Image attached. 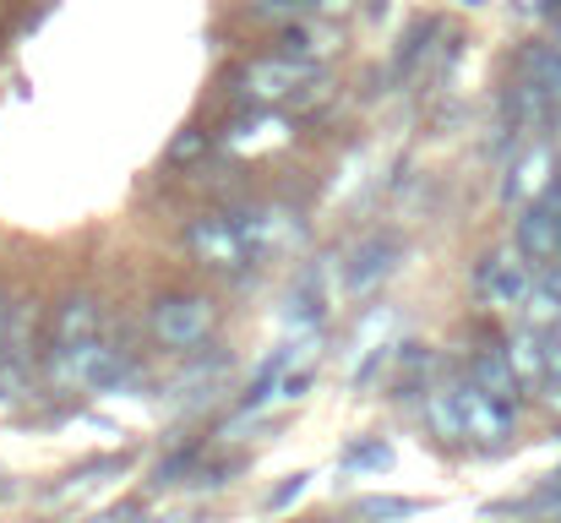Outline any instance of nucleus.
Returning <instances> with one entry per match:
<instances>
[{
    "instance_id": "6ab92c4d",
    "label": "nucleus",
    "mask_w": 561,
    "mask_h": 523,
    "mask_svg": "<svg viewBox=\"0 0 561 523\" xmlns=\"http://www.w3.org/2000/svg\"><path fill=\"white\" fill-rule=\"evenodd\" d=\"M196 458H202V447H196V442L181 447V453H170V458L153 469V486H159V491H164V486H181V475H191V464H196Z\"/></svg>"
},
{
    "instance_id": "393cba45",
    "label": "nucleus",
    "mask_w": 561,
    "mask_h": 523,
    "mask_svg": "<svg viewBox=\"0 0 561 523\" xmlns=\"http://www.w3.org/2000/svg\"><path fill=\"white\" fill-rule=\"evenodd\" d=\"M306 382H311V371H300V376H289V382H284V398H300V393H306Z\"/></svg>"
},
{
    "instance_id": "f3484780",
    "label": "nucleus",
    "mask_w": 561,
    "mask_h": 523,
    "mask_svg": "<svg viewBox=\"0 0 561 523\" xmlns=\"http://www.w3.org/2000/svg\"><path fill=\"white\" fill-rule=\"evenodd\" d=\"M425 502L414 497H360V519L366 523H403V519H420Z\"/></svg>"
},
{
    "instance_id": "20e7f679",
    "label": "nucleus",
    "mask_w": 561,
    "mask_h": 523,
    "mask_svg": "<svg viewBox=\"0 0 561 523\" xmlns=\"http://www.w3.org/2000/svg\"><path fill=\"white\" fill-rule=\"evenodd\" d=\"M561 159H557V143L551 137H524V148L513 154V164H507V180H502V196L513 202V207H529V202H540V196H551L561 180Z\"/></svg>"
},
{
    "instance_id": "4468645a",
    "label": "nucleus",
    "mask_w": 561,
    "mask_h": 523,
    "mask_svg": "<svg viewBox=\"0 0 561 523\" xmlns=\"http://www.w3.org/2000/svg\"><path fill=\"white\" fill-rule=\"evenodd\" d=\"M425 425H431L436 442H458V436H469V425H463V403H458V387H453V382L425 393Z\"/></svg>"
},
{
    "instance_id": "bb28decb",
    "label": "nucleus",
    "mask_w": 561,
    "mask_h": 523,
    "mask_svg": "<svg viewBox=\"0 0 561 523\" xmlns=\"http://www.w3.org/2000/svg\"><path fill=\"white\" fill-rule=\"evenodd\" d=\"M267 5H278V11H289V5H311V0H267Z\"/></svg>"
},
{
    "instance_id": "412c9836",
    "label": "nucleus",
    "mask_w": 561,
    "mask_h": 523,
    "mask_svg": "<svg viewBox=\"0 0 561 523\" xmlns=\"http://www.w3.org/2000/svg\"><path fill=\"white\" fill-rule=\"evenodd\" d=\"M344 464H350V469H387V464H392V447H387V442H355V447L344 453Z\"/></svg>"
},
{
    "instance_id": "cd10ccee",
    "label": "nucleus",
    "mask_w": 561,
    "mask_h": 523,
    "mask_svg": "<svg viewBox=\"0 0 561 523\" xmlns=\"http://www.w3.org/2000/svg\"><path fill=\"white\" fill-rule=\"evenodd\" d=\"M551 49H557V55H561V22H557V27H551Z\"/></svg>"
},
{
    "instance_id": "7ed1b4c3",
    "label": "nucleus",
    "mask_w": 561,
    "mask_h": 523,
    "mask_svg": "<svg viewBox=\"0 0 561 523\" xmlns=\"http://www.w3.org/2000/svg\"><path fill=\"white\" fill-rule=\"evenodd\" d=\"M535 262L518 251V246H502V251H485L480 268H474V295L502 306V311H524L529 289H535Z\"/></svg>"
},
{
    "instance_id": "f03ea898",
    "label": "nucleus",
    "mask_w": 561,
    "mask_h": 523,
    "mask_svg": "<svg viewBox=\"0 0 561 523\" xmlns=\"http://www.w3.org/2000/svg\"><path fill=\"white\" fill-rule=\"evenodd\" d=\"M186 251L207 273H234V278H245L251 262H256V257H251V240H245V229H240L234 213H202V218H191Z\"/></svg>"
},
{
    "instance_id": "f257e3e1",
    "label": "nucleus",
    "mask_w": 561,
    "mask_h": 523,
    "mask_svg": "<svg viewBox=\"0 0 561 523\" xmlns=\"http://www.w3.org/2000/svg\"><path fill=\"white\" fill-rule=\"evenodd\" d=\"M148 333H153V344L170 349V354H191V349L213 344V333H218V306H213V295H196V289L159 295L153 311H148Z\"/></svg>"
},
{
    "instance_id": "a878e982",
    "label": "nucleus",
    "mask_w": 561,
    "mask_h": 523,
    "mask_svg": "<svg viewBox=\"0 0 561 523\" xmlns=\"http://www.w3.org/2000/svg\"><path fill=\"white\" fill-rule=\"evenodd\" d=\"M546 403H551V409L561 414V382H546Z\"/></svg>"
},
{
    "instance_id": "dca6fc26",
    "label": "nucleus",
    "mask_w": 561,
    "mask_h": 523,
    "mask_svg": "<svg viewBox=\"0 0 561 523\" xmlns=\"http://www.w3.org/2000/svg\"><path fill=\"white\" fill-rule=\"evenodd\" d=\"M295 354H300V344H284V349H278V354H273V360L256 371V382H251V387L234 398V414H256V409L273 398V387H278V376H284V365H289Z\"/></svg>"
},
{
    "instance_id": "aec40b11",
    "label": "nucleus",
    "mask_w": 561,
    "mask_h": 523,
    "mask_svg": "<svg viewBox=\"0 0 561 523\" xmlns=\"http://www.w3.org/2000/svg\"><path fill=\"white\" fill-rule=\"evenodd\" d=\"M202 154H207V132H196V126H191V132H181V137L170 143L164 164H175V170H181V164H196Z\"/></svg>"
},
{
    "instance_id": "2eb2a0df",
    "label": "nucleus",
    "mask_w": 561,
    "mask_h": 523,
    "mask_svg": "<svg viewBox=\"0 0 561 523\" xmlns=\"http://www.w3.org/2000/svg\"><path fill=\"white\" fill-rule=\"evenodd\" d=\"M322 322V278H317V268L289 289V300H284V328H295V333H311Z\"/></svg>"
},
{
    "instance_id": "5701e85b",
    "label": "nucleus",
    "mask_w": 561,
    "mask_h": 523,
    "mask_svg": "<svg viewBox=\"0 0 561 523\" xmlns=\"http://www.w3.org/2000/svg\"><path fill=\"white\" fill-rule=\"evenodd\" d=\"M306 480H311V475H289V486H278V491L267 497V513H284V508H289V502L306 491Z\"/></svg>"
},
{
    "instance_id": "a211bd4d",
    "label": "nucleus",
    "mask_w": 561,
    "mask_h": 523,
    "mask_svg": "<svg viewBox=\"0 0 561 523\" xmlns=\"http://www.w3.org/2000/svg\"><path fill=\"white\" fill-rule=\"evenodd\" d=\"M33 328H38V300H22V306H11V339H5V354H22V360H33Z\"/></svg>"
},
{
    "instance_id": "f8f14e48",
    "label": "nucleus",
    "mask_w": 561,
    "mask_h": 523,
    "mask_svg": "<svg viewBox=\"0 0 561 523\" xmlns=\"http://www.w3.org/2000/svg\"><path fill=\"white\" fill-rule=\"evenodd\" d=\"M546 333H551V328H535V322H524V328L507 339V354H513V365H518V382H524L529 393H546V382H551Z\"/></svg>"
},
{
    "instance_id": "6e6552de",
    "label": "nucleus",
    "mask_w": 561,
    "mask_h": 523,
    "mask_svg": "<svg viewBox=\"0 0 561 523\" xmlns=\"http://www.w3.org/2000/svg\"><path fill=\"white\" fill-rule=\"evenodd\" d=\"M398 262H403V246H398L392 235H366V240L350 251V262H344V295H355V300L376 295V289L398 273Z\"/></svg>"
},
{
    "instance_id": "ddd939ff",
    "label": "nucleus",
    "mask_w": 561,
    "mask_h": 523,
    "mask_svg": "<svg viewBox=\"0 0 561 523\" xmlns=\"http://www.w3.org/2000/svg\"><path fill=\"white\" fill-rule=\"evenodd\" d=\"M524 322L535 328H561V262H546L535 273V289L524 300Z\"/></svg>"
},
{
    "instance_id": "423d86ee",
    "label": "nucleus",
    "mask_w": 561,
    "mask_h": 523,
    "mask_svg": "<svg viewBox=\"0 0 561 523\" xmlns=\"http://www.w3.org/2000/svg\"><path fill=\"white\" fill-rule=\"evenodd\" d=\"M453 387H458V403H463V425H469V436L485 442V447H507V436H513V425H518V403L491 398L469 371L453 376Z\"/></svg>"
},
{
    "instance_id": "9d476101",
    "label": "nucleus",
    "mask_w": 561,
    "mask_h": 523,
    "mask_svg": "<svg viewBox=\"0 0 561 523\" xmlns=\"http://www.w3.org/2000/svg\"><path fill=\"white\" fill-rule=\"evenodd\" d=\"M469 376H474V382H480L491 398H502V403H524V398H529V387L518 382V365H513L507 344L474 349V360H469Z\"/></svg>"
},
{
    "instance_id": "39448f33",
    "label": "nucleus",
    "mask_w": 561,
    "mask_h": 523,
    "mask_svg": "<svg viewBox=\"0 0 561 523\" xmlns=\"http://www.w3.org/2000/svg\"><path fill=\"white\" fill-rule=\"evenodd\" d=\"M245 240H251V257H284L295 246H306V218L295 207H273V202H251V207H234Z\"/></svg>"
},
{
    "instance_id": "9b49d317",
    "label": "nucleus",
    "mask_w": 561,
    "mask_h": 523,
    "mask_svg": "<svg viewBox=\"0 0 561 523\" xmlns=\"http://www.w3.org/2000/svg\"><path fill=\"white\" fill-rule=\"evenodd\" d=\"M306 77H311V60L273 55V60H256V66L245 71V88H251V99H289L295 82H306Z\"/></svg>"
},
{
    "instance_id": "0eeeda50",
    "label": "nucleus",
    "mask_w": 561,
    "mask_h": 523,
    "mask_svg": "<svg viewBox=\"0 0 561 523\" xmlns=\"http://www.w3.org/2000/svg\"><path fill=\"white\" fill-rule=\"evenodd\" d=\"M513 246L535 262V268H546V262H561V185L551 196H540V202H529V207H518V229H513Z\"/></svg>"
},
{
    "instance_id": "1a4fd4ad",
    "label": "nucleus",
    "mask_w": 561,
    "mask_h": 523,
    "mask_svg": "<svg viewBox=\"0 0 561 523\" xmlns=\"http://www.w3.org/2000/svg\"><path fill=\"white\" fill-rule=\"evenodd\" d=\"M104 322H110L104 300H99L93 289H77V295H66V300L49 311V344H82V339H104Z\"/></svg>"
},
{
    "instance_id": "b1692460",
    "label": "nucleus",
    "mask_w": 561,
    "mask_h": 523,
    "mask_svg": "<svg viewBox=\"0 0 561 523\" xmlns=\"http://www.w3.org/2000/svg\"><path fill=\"white\" fill-rule=\"evenodd\" d=\"M5 339H11V300H5V289H0V354H5Z\"/></svg>"
},
{
    "instance_id": "4be33fe9",
    "label": "nucleus",
    "mask_w": 561,
    "mask_h": 523,
    "mask_svg": "<svg viewBox=\"0 0 561 523\" xmlns=\"http://www.w3.org/2000/svg\"><path fill=\"white\" fill-rule=\"evenodd\" d=\"M431 33H436V22H420V27H414V38L398 49V77H403V71H414V60L425 55V38H431Z\"/></svg>"
}]
</instances>
